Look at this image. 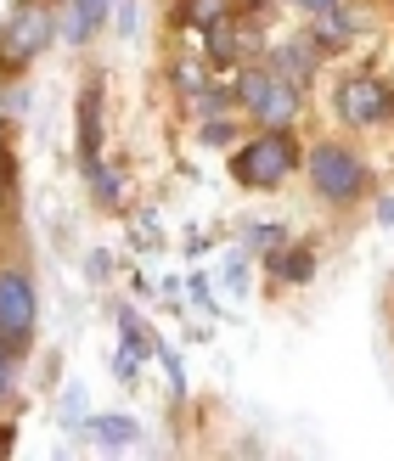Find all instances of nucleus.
Returning a JSON list of instances; mask_svg holds the SVG:
<instances>
[{
  "label": "nucleus",
  "mask_w": 394,
  "mask_h": 461,
  "mask_svg": "<svg viewBox=\"0 0 394 461\" xmlns=\"http://www.w3.org/2000/svg\"><path fill=\"white\" fill-rule=\"evenodd\" d=\"M96 439H102L107 450H124V445L135 439V422H124V417H102V422H96Z\"/></svg>",
  "instance_id": "10"
},
{
  "label": "nucleus",
  "mask_w": 394,
  "mask_h": 461,
  "mask_svg": "<svg viewBox=\"0 0 394 461\" xmlns=\"http://www.w3.org/2000/svg\"><path fill=\"white\" fill-rule=\"evenodd\" d=\"M208 29H215V45H208V51H215L220 62H231V57L243 51V45H237V29H231V23H208Z\"/></svg>",
  "instance_id": "12"
},
{
  "label": "nucleus",
  "mask_w": 394,
  "mask_h": 461,
  "mask_svg": "<svg viewBox=\"0 0 394 461\" xmlns=\"http://www.w3.org/2000/svg\"><path fill=\"white\" fill-rule=\"evenodd\" d=\"M293 164H298L293 135L270 130V135H260V141H248L237 152V180L253 192H270V186H282V175H293Z\"/></svg>",
  "instance_id": "1"
},
{
  "label": "nucleus",
  "mask_w": 394,
  "mask_h": 461,
  "mask_svg": "<svg viewBox=\"0 0 394 461\" xmlns=\"http://www.w3.org/2000/svg\"><path fill=\"white\" fill-rule=\"evenodd\" d=\"M276 68H282V74H288V85H293V79H310L316 57L305 51V45H288V51H276Z\"/></svg>",
  "instance_id": "9"
},
{
  "label": "nucleus",
  "mask_w": 394,
  "mask_h": 461,
  "mask_svg": "<svg viewBox=\"0 0 394 461\" xmlns=\"http://www.w3.org/2000/svg\"><path fill=\"white\" fill-rule=\"evenodd\" d=\"M293 6H305V12H333L338 0H293Z\"/></svg>",
  "instance_id": "16"
},
{
  "label": "nucleus",
  "mask_w": 394,
  "mask_h": 461,
  "mask_svg": "<svg viewBox=\"0 0 394 461\" xmlns=\"http://www.w3.org/2000/svg\"><path fill=\"white\" fill-rule=\"evenodd\" d=\"M0 388H6V349H0Z\"/></svg>",
  "instance_id": "17"
},
{
  "label": "nucleus",
  "mask_w": 394,
  "mask_h": 461,
  "mask_svg": "<svg viewBox=\"0 0 394 461\" xmlns=\"http://www.w3.org/2000/svg\"><path fill=\"white\" fill-rule=\"evenodd\" d=\"M90 29H96V23H90V17H85V12L74 6V0H68V12H62V40H68V45H79V40H85Z\"/></svg>",
  "instance_id": "11"
},
{
  "label": "nucleus",
  "mask_w": 394,
  "mask_h": 461,
  "mask_svg": "<svg viewBox=\"0 0 394 461\" xmlns=\"http://www.w3.org/2000/svg\"><path fill=\"white\" fill-rule=\"evenodd\" d=\"M74 6H79V12H85L90 23H102V17H107V6H113V0H74Z\"/></svg>",
  "instance_id": "15"
},
{
  "label": "nucleus",
  "mask_w": 394,
  "mask_h": 461,
  "mask_svg": "<svg viewBox=\"0 0 394 461\" xmlns=\"http://www.w3.org/2000/svg\"><path fill=\"white\" fill-rule=\"evenodd\" d=\"M243 6H260V0H243Z\"/></svg>",
  "instance_id": "18"
},
{
  "label": "nucleus",
  "mask_w": 394,
  "mask_h": 461,
  "mask_svg": "<svg viewBox=\"0 0 394 461\" xmlns=\"http://www.w3.org/2000/svg\"><path fill=\"white\" fill-rule=\"evenodd\" d=\"M96 141H102V96H96V85L79 96V147H85V164L96 169Z\"/></svg>",
  "instance_id": "7"
},
{
  "label": "nucleus",
  "mask_w": 394,
  "mask_h": 461,
  "mask_svg": "<svg viewBox=\"0 0 394 461\" xmlns=\"http://www.w3.org/2000/svg\"><path fill=\"white\" fill-rule=\"evenodd\" d=\"M51 34H57V23H51V12H45V6H34V0H29V6H17L12 23H6V40H0V62H6V68L34 62Z\"/></svg>",
  "instance_id": "3"
},
{
  "label": "nucleus",
  "mask_w": 394,
  "mask_h": 461,
  "mask_svg": "<svg viewBox=\"0 0 394 461\" xmlns=\"http://www.w3.org/2000/svg\"><path fill=\"white\" fill-rule=\"evenodd\" d=\"M338 102H344V119L350 124H383L394 113V90L383 79H350Z\"/></svg>",
  "instance_id": "5"
},
{
  "label": "nucleus",
  "mask_w": 394,
  "mask_h": 461,
  "mask_svg": "<svg viewBox=\"0 0 394 461\" xmlns=\"http://www.w3.org/2000/svg\"><path fill=\"white\" fill-rule=\"evenodd\" d=\"M220 12H225V0H187V17L203 23V29H208V23H220Z\"/></svg>",
  "instance_id": "13"
},
{
  "label": "nucleus",
  "mask_w": 394,
  "mask_h": 461,
  "mask_svg": "<svg viewBox=\"0 0 394 461\" xmlns=\"http://www.w3.org/2000/svg\"><path fill=\"white\" fill-rule=\"evenodd\" d=\"M237 96L260 113V124H270V130H282L293 113H298V96H293V85L288 79H276V74H265V68H248V74L237 79Z\"/></svg>",
  "instance_id": "4"
},
{
  "label": "nucleus",
  "mask_w": 394,
  "mask_h": 461,
  "mask_svg": "<svg viewBox=\"0 0 394 461\" xmlns=\"http://www.w3.org/2000/svg\"><path fill=\"white\" fill-rule=\"evenodd\" d=\"M270 270L276 276H282V282H310V270H316V259H310V253L305 248H282V253H276V259H270Z\"/></svg>",
  "instance_id": "8"
},
{
  "label": "nucleus",
  "mask_w": 394,
  "mask_h": 461,
  "mask_svg": "<svg viewBox=\"0 0 394 461\" xmlns=\"http://www.w3.org/2000/svg\"><path fill=\"white\" fill-rule=\"evenodd\" d=\"M34 327V287H29V276H0V332H6L12 343L17 338H29Z\"/></svg>",
  "instance_id": "6"
},
{
  "label": "nucleus",
  "mask_w": 394,
  "mask_h": 461,
  "mask_svg": "<svg viewBox=\"0 0 394 461\" xmlns=\"http://www.w3.org/2000/svg\"><path fill=\"white\" fill-rule=\"evenodd\" d=\"M310 186L327 197V203H355L366 192V164L350 147H316L310 152Z\"/></svg>",
  "instance_id": "2"
},
{
  "label": "nucleus",
  "mask_w": 394,
  "mask_h": 461,
  "mask_svg": "<svg viewBox=\"0 0 394 461\" xmlns=\"http://www.w3.org/2000/svg\"><path fill=\"white\" fill-rule=\"evenodd\" d=\"M225 265H231L225 270V293H248V259H243V253H231Z\"/></svg>",
  "instance_id": "14"
}]
</instances>
